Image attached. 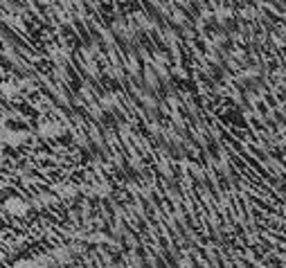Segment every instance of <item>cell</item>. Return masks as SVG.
<instances>
[{"label":"cell","instance_id":"1","mask_svg":"<svg viewBox=\"0 0 286 268\" xmlns=\"http://www.w3.org/2000/svg\"><path fill=\"white\" fill-rule=\"evenodd\" d=\"M27 209H30L27 201H23V198H18V196H12L5 201V212L12 216H25Z\"/></svg>","mask_w":286,"mask_h":268},{"label":"cell","instance_id":"2","mask_svg":"<svg viewBox=\"0 0 286 268\" xmlns=\"http://www.w3.org/2000/svg\"><path fill=\"white\" fill-rule=\"evenodd\" d=\"M54 192H57L61 198H72L79 192V187H77V185H70V183H61V185L54 187Z\"/></svg>","mask_w":286,"mask_h":268}]
</instances>
